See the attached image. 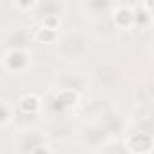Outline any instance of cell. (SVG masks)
Instances as JSON below:
<instances>
[{
    "label": "cell",
    "instance_id": "11",
    "mask_svg": "<svg viewBox=\"0 0 154 154\" xmlns=\"http://www.w3.org/2000/svg\"><path fill=\"white\" fill-rule=\"evenodd\" d=\"M89 22H91V31H93L96 36H111V35L116 31V24H114V20H112V11L107 13V15L91 18Z\"/></svg>",
    "mask_w": 154,
    "mask_h": 154
},
{
    "label": "cell",
    "instance_id": "13",
    "mask_svg": "<svg viewBox=\"0 0 154 154\" xmlns=\"http://www.w3.org/2000/svg\"><path fill=\"white\" fill-rule=\"evenodd\" d=\"M67 9V4L63 2H36V15L42 17H60Z\"/></svg>",
    "mask_w": 154,
    "mask_h": 154
},
{
    "label": "cell",
    "instance_id": "15",
    "mask_svg": "<svg viewBox=\"0 0 154 154\" xmlns=\"http://www.w3.org/2000/svg\"><path fill=\"white\" fill-rule=\"evenodd\" d=\"M15 116H17V109H15V105H13L9 100L2 98V116H0V125H2V129L9 127V123L15 120Z\"/></svg>",
    "mask_w": 154,
    "mask_h": 154
},
{
    "label": "cell",
    "instance_id": "10",
    "mask_svg": "<svg viewBox=\"0 0 154 154\" xmlns=\"http://www.w3.org/2000/svg\"><path fill=\"white\" fill-rule=\"evenodd\" d=\"M112 20L116 24V29H129L136 24V8H131L127 4H114Z\"/></svg>",
    "mask_w": 154,
    "mask_h": 154
},
{
    "label": "cell",
    "instance_id": "2",
    "mask_svg": "<svg viewBox=\"0 0 154 154\" xmlns=\"http://www.w3.org/2000/svg\"><path fill=\"white\" fill-rule=\"evenodd\" d=\"M111 140H114V138H112L100 123H94V122L85 123V125L80 129V132H78V141H80L85 149L93 150L94 154H96L107 141H111Z\"/></svg>",
    "mask_w": 154,
    "mask_h": 154
},
{
    "label": "cell",
    "instance_id": "12",
    "mask_svg": "<svg viewBox=\"0 0 154 154\" xmlns=\"http://www.w3.org/2000/svg\"><path fill=\"white\" fill-rule=\"evenodd\" d=\"M42 98L36 96V94H26L18 100V111L24 112V114H29V116H35L40 109H42Z\"/></svg>",
    "mask_w": 154,
    "mask_h": 154
},
{
    "label": "cell",
    "instance_id": "19",
    "mask_svg": "<svg viewBox=\"0 0 154 154\" xmlns=\"http://www.w3.org/2000/svg\"><path fill=\"white\" fill-rule=\"evenodd\" d=\"M152 54H154V42H152Z\"/></svg>",
    "mask_w": 154,
    "mask_h": 154
},
{
    "label": "cell",
    "instance_id": "8",
    "mask_svg": "<svg viewBox=\"0 0 154 154\" xmlns=\"http://www.w3.org/2000/svg\"><path fill=\"white\" fill-rule=\"evenodd\" d=\"M85 87V78L80 76L78 72H71V71H63L58 72L54 78V89H62V91H72V93H82Z\"/></svg>",
    "mask_w": 154,
    "mask_h": 154
},
{
    "label": "cell",
    "instance_id": "1",
    "mask_svg": "<svg viewBox=\"0 0 154 154\" xmlns=\"http://www.w3.org/2000/svg\"><path fill=\"white\" fill-rule=\"evenodd\" d=\"M89 51V38L84 31L72 29L58 36L56 40V54L63 62H78Z\"/></svg>",
    "mask_w": 154,
    "mask_h": 154
},
{
    "label": "cell",
    "instance_id": "5",
    "mask_svg": "<svg viewBox=\"0 0 154 154\" xmlns=\"http://www.w3.org/2000/svg\"><path fill=\"white\" fill-rule=\"evenodd\" d=\"M17 152L18 154H33L40 145L47 143L45 141V134L36 131V129H27L17 134V140H13Z\"/></svg>",
    "mask_w": 154,
    "mask_h": 154
},
{
    "label": "cell",
    "instance_id": "17",
    "mask_svg": "<svg viewBox=\"0 0 154 154\" xmlns=\"http://www.w3.org/2000/svg\"><path fill=\"white\" fill-rule=\"evenodd\" d=\"M33 154H53V150H51V147H49V143H44V145H40Z\"/></svg>",
    "mask_w": 154,
    "mask_h": 154
},
{
    "label": "cell",
    "instance_id": "6",
    "mask_svg": "<svg viewBox=\"0 0 154 154\" xmlns=\"http://www.w3.org/2000/svg\"><path fill=\"white\" fill-rule=\"evenodd\" d=\"M4 69L11 74H22L31 67V53L29 51H4L2 56Z\"/></svg>",
    "mask_w": 154,
    "mask_h": 154
},
{
    "label": "cell",
    "instance_id": "3",
    "mask_svg": "<svg viewBox=\"0 0 154 154\" xmlns=\"http://www.w3.org/2000/svg\"><path fill=\"white\" fill-rule=\"evenodd\" d=\"M93 78H94V82L100 87L112 89V87H116L122 82V78H123V69L116 62H102V63H98L94 67Z\"/></svg>",
    "mask_w": 154,
    "mask_h": 154
},
{
    "label": "cell",
    "instance_id": "4",
    "mask_svg": "<svg viewBox=\"0 0 154 154\" xmlns=\"http://www.w3.org/2000/svg\"><path fill=\"white\" fill-rule=\"evenodd\" d=\"M33 40H35V33H29L27 27L15 26L4 33L2 44H4V51H29Z\"/></svg>",
    "mask_w": 154,
    "mask_h": 154
},
{
    "label": "cell",
    "instance_id": "18",
    "mask_svg": "<svg viewBox=\"0 0 154 154\" xmlns=\"http://www.w3.org/2000/svg\"><path fill=\"white\" fill-rule=\"evenodd\" d=\"M147 6V9H149V13H150V18L154 20V4H145Z\"/></svg>",
    "mask_w": 154,
    "mask_h": 154
},
{
    "label": "cell",
    "instance_id": "14",
    "mask_svg": "<svg viewBox=\"0 0 154 154\" xmlns=\"http://www.w3.org/2000/svg\"><path fill=\"white\" fill-rule=\"evenodd\" d=\"M96 154H131L125 141H120V140H111L107 141Z\"/></svg>",
    "mask_w": 154,
    "mask_h": 154
},
{
    "label": "cell",
    "instance_id": "9",
    "mask_svg": "<svg viewBox=\"0 0 154 154\" xmlns=\"http://www.w3.org/2000/svg\"><path fill=\"white\" fill-rule=\"evenodd\" d=\"M80 94L78 93H72V91H62V89H54L53 96H51V107L54 111H58V114H65L69 109H72L76 103H78Z\"/></svg>",
    "mask_w": 154,
    "mask_h": 154
},
{
    "label": "cell",
    "instance_id": "7",
    "mask_svg": "<svg viewBox=\"0 0 154 154\" xmlns=\"http://www.w3.org/2000/svg\"><path fill=\"white\" fill-rule=\"evenodd\" d=\"M127 149L131 154H149L154 149V136L149 132H141V131H134L127 141H125Z\"/></svg>",
    "mask_w": 154,
    "mask_h": 154
},
{
    "label": "cell",
    "instance_id": "16",
    "mask_svg": "<svg viewBox=\"0 0 154 154\" xmlns=\"http://www.w3.org/2000/svg\"><path fill=\"white\" fill-rule=\"evenodd\" d=\"M35 40L36 42H56L58 40V35H56V31H49V29L38 27L35 31Z\"/></svg>",
    "mask_w": 154,
    "mask_h": 154
}]
</instances>
